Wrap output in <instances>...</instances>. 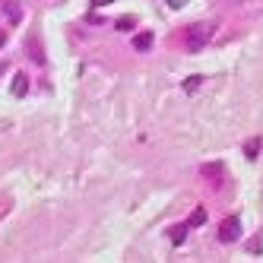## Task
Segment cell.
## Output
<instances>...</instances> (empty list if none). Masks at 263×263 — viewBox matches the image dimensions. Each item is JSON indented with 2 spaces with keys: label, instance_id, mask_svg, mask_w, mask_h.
I'll list each match as a JSON object with an SVG mask.
<instances>
[{
  "label": "cell",
  "instance_id": "6da1fadb",
  "mask_svg": "<svg viewBox=\"0 0 263 263\" xmlns=\"http://www.w3.org/2000/svg\"><path fill=\"white\" fill-rule=\"evenodd\" d=\"M210 39H213V26H191V29H187V51L200 54Z\"/></svg>",
  "mask_w": 263,
  "mask_h": 263
},
{
  "label": "cell",
  "instance_id": "7a4b0ae2",
  "mask_svg": "<svg viewBox=\"0 0 263 263\" xmlns=\"http://www.w3.org/2000/svg\"><path fill=\"white\" fill-rule=\"evenodd\" d=\"M241 238V222L238 219H225L222 225H219V241L222 244H235Z\"/></svg>",
  "mask_w": 263,
  "mask_h": 263
},
{
  "label": "cell",
  "instance_id": "3957f363",
  "mask_svg": "<svg viewBox=\"0 0 263 263\" xmlns=\"http://www.w3.org/2000/svg\"><path fill=\"white\" fill-rule=\"evenodd\" d=\"M222 172H225V165H222V162H210V165H203V168H200V175H203V178H210V181H219Z\"/></svg>",
  "mask_w": 263,
  "mask_h": 263
},
{
  "label": "cell",
  "instance_id": "277c9868",
  "mask_svg": "<svg viewBox=\"0 0 263 263\" xmlns=\"http://www.w3.org/2000/svg\"><path fill=\"white\" fill-rule=\"evenodd\" d=\"M153 48V32H140V35H134V51H149Z\"/></svg>",
  "mask_w": 263,
  "mask_h": 263
},
{
  "label": "cell",
  "instance_id": "5b68a950",
  "mask_svg": "<svg viewBox=\"0 0 263 263\" xmlns=\"http://www.w3.org/2000/svg\"><path fill=\"white\" fill-rule=\"evenodd\" d=\"M203 222H206V210L197 206V210L191 213V219H187V229H197V225H203Z\"/></svg>",
  "mask_w": 263,
  "mask_h": 263
},
{
  "label": "cell",
  "instance_id": "8992f818",
  "mask_svg": "<svg viewBox=\"0 0 263 263\" xmlns=\"http://www.w3.org/2000/svg\"><path fill=\"white\" fill-rule=\"evenodd\" d=\"M32 61H35V64H45V54H42V45L35 42V39H32Z\"/></svg>",
  "mask_w": 263,
  "mask_h": 263
},
{
  "label": "cell",
  "instance_id": "52a82bcc",
  "mask_svg": "<svg viewBox=\"0 0 263 263\" xmlns=\"http://www.w3.org/2000/svg\"><path fill=\"white\" fill-rule=\"evenodd\" d=\"M184 238H187V225H178V229L172 232V241H175V244H181Z\"/></svg>",
  "mask_w": 263,
  "mask_h": 263
},
{
  "label": "cell",
  "instance_id": "ba28073f",
  "mask_svg": "<svg viewBox=\"0 0 263 263\" xmlns=\"http://www.w3.org/2000/svg\"><path fill=\"white\" fill-rule=\"evenodd\" d=\"M13 92H16V96H23V92H26V77H16V83H13Z\"/></svg>",
  "mask_w": 263,
  "mask_h": 263
},
{
  "label": "cell",
  "instance_id": "9c48e42d",
  "mask_svg": "<svg viewBox=\"0 0 263 263\" xmlns=\"http://www.w3.org/2000/svg\"><path fill=\"white\" fill-rule=\"evenodd\" d=\"M257 149H260V140H251L248 146H244V153H248V156L254 159V156H257Z\"/></svg>",
  "mask_w": 263,
  "mask_h": 263
},
{
  "label": "cell",
  "instance_id": "30bf717a",
  "mask_svg": "<svg viewBox=\"0 0 263 263\" xmlns=\"http://www.w3.org/2000/svg\"><path fill=\"white\" fill-rule=\"evenodd\" d=\"M200 83H203V77H191V83H187V92H197Z\"/></svg>",
  "mask_w": 263,
  "mask_h": 263
},
{
  "label": "cell",
  "instance_id": "8fae6325",
  "mask_svg": "<svg viewBox=\"0 0 263 263\" xmlns=\"http://www.w3.org/2000/svg\"><path fill=\"white\" fill-rule=\"evenodd\" d=\"M7 16H10L13 23H20V10H16V7H7Z\"/></svg>",
  "mask_w": 263,
  "mask_h": 263
},
{
  "label": "cell",
  "instance_id": "7c38bea8",
  "mask_svg": "<svg viewBox=\"0 0 263 263\" xmlns=\"http://www.w3.org/2000/svg\"><path fill=\"white\" fill-rule=\"evenodd\" d=\"M168 7H175V10H178V7H184V0H168Z\"/></svg>",
  "mask_w": 263,
  "mask_h": 263
},
{
  "label": "cell",
  "instance_id": "4fadbf2b",
  "mask_svg": "<svg viewBox=\"0 0 263 263\" xmlns=\"http://www.w3.org/2000/svg\"><path fill=\"white\" fill-rule=\"evenodd\" d=\"M7 45V32H0V48H4Z\"/></svg>",
  "mask_w": 263,
  "mask_h": 263
}]
</instances>
